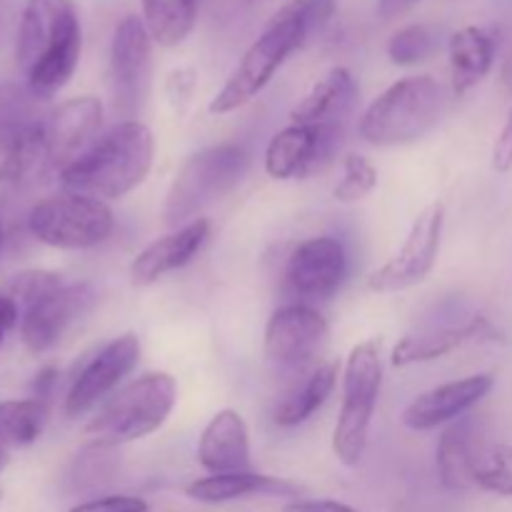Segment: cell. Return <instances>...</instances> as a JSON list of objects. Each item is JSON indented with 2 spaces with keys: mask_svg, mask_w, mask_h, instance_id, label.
Returning a JSON list of instances; mask_svg holds the SVG:
<instances>
[{
  "mask_svg": "<svg viewBox=\"0 0 512 512\" xmlns=\"http://www.w3.org/2000/svg\"><path fill=\"white\" fill-rule=\"evenodd\" d=\"M153 160V130L143 120H120L58 178L65 190L108 203L138 190L150 175Z\"/></svg>",
  "mask_w": 512,
  "mask_h": 512,
  "instance_id": "2",
  "label": "cell"
},
{
  "mask_svg": "<svg viewBox=\"0 0 512 512\" xmlns=\"http://www.w3.org/2000/svg\"><path fill=\"white\" fill-rule=\"evenodd\" d=\"M328 340V320L313 305L288 303L273 310L265 325V358L278 370H303Z\"/></svg>",
  "mask_w": 512,
  "mask_h": 512,
  "instance_id": "14",
  "label": "cell"
},
{
  "mask_svg": "<svg viewBox=\"0 0 512 512\" xmlns=\"http://www.w3.org/2000/svg\"><path fill=\"white\" fill-rule=\"evenodd\" d=\"M380 388H383L380 340L370 338L350 350L343 370V405L333 430V453L345 468H355L365 458Z\"/></svg>",
  "mask_w": 512,
  "mask_h": 512,
  "instance_id": "7",
  "label": "cell"
},
{
  "mask_svg": "<svg viewBox=\"0 0 512 512\" xmlns=\"http://www.w3.org/2000/svg\"><path fill=\"white\" fill-rule=\"evenodd\" d=\"M298 488L283 478H273V475L253 473H223V475H205V478L193 480L185 488V495L195 503L205 505H220L233 503V500L250 498V495H295Z\"/></svg>",
  "mask_w": 512,
  "mask_h": 512,
  "instance_id": "24",
  "label": "cell"
},
{
  "mask_svg": "<svg viewBox=\"0 0 512 512\" xmlns=\"http://www.w3.org/2000/svg\"><path fill=\"white\" fill-rule=\"evenodd\" d=\"M480 445L483 443L475 435L470 418H460L445 425L438 440V450H435V463H438L440 483L445 490L460 493L473 485V460Z\"/></svg>",
  "mask_w": 512,
  "mask_h": 512,
  "instance_id": "25",
  "label": "cell"
},
{
  "mask_svg": "<svg viewBox=\"0 0 512 512\" xmlns=\"http://www.w3.org/2000/svg\"><path fill=\"white\" fill-rule=\"evenodd\" d=\"M43 133L45 170H58L60 175L103 135V103L93 95L65 100L45 115Z\"/></svg>",
  "mask_w": 512,
  "mask_h": 512,
  "instance_id": "16",
  "label": "cell"
},
{
  "mask_svg": "<svg viewBox=\"0 0 512 512\" xmlns=\"http://www.w3.org/2000/svg\"><path fill=\"white\" fill-rule=\"evenodd\" d=\"M198 463L208 475L250 470V430L238 410L223 408L208 420L198 438Z\"/></svg>",
  "mask_w": 512,
  "mask_h": 512,
  "instance_id": "20",
  "label": "cell"
},
{
  "mask_svg": "<svg viewBox=\"0 0 512 512\" xmlns=\"http://www.w3.org/2000/svg\"><path fill=\"white\" fill-rule=\"evenodd\" d=\"M495 388V378L490 373H475L468 378L450 380V383L435 385L425 393L415 395L403 410V425L415 433H428L443 425L465 418L478 403H483Z\"/></svg>",
  "mask_w": 512,
  "mask_h": 512,
  "instance_id": "18",
  "label": "cell"
},
{
  "mask_svg": "<svg viewBox=\"0 0 512 512\" xmlns=\"http://www.w3.org/2000/svg\"><path fill=\"white\" fill-rule=\"evenodd\" d=\"M473 485L512 498V445H480L473 460Z\"/></svg>",
  "mask_w": 512,
  "mask_h": 512,
  "instance_id": "29",
  "label": "cell"
},
{
  "mask_svg": "<svg viewBox=\"0 0 512 512\" xmlns=\"http://www.w3.org/2000/svg\"><path fill=\"white\" fill-rule=\"evenodd\" d=\"M68 512H148V503L138 495H100L73 505Z\"/></svg>",
  "mask_w": 512,
  "mask_h": 512,
  "instance_id": "33",
  "label": "cell"
},
{
  "mask_svg": "<svg viewBox=\"0 0 512 512\" xmlns=\"http://www.w3.org/2000/svg\"><path fill=\"white\" fill-rule=\"evenodd\" d=\"M308 38L310 30L303 18L290 5H283L265 25L260 38L245 50L223 88L213 95L208 105L210 115H228L248 105L275 78L285 60L308 43Z\"/></svg>",
  "mask_w": 512,
  "mask_h": 512,
  "instance_id": "6",
  "label": "cell"
},
{
  "mask_svg": "<svg viewBox=\"0 0 512 512\" xmlns=\"http://www.w3.org/2000/svg\"><path fill=\"white\" fill-rule=\"evenodd\" d=\"M140 363V338L135 333H123L108 340L103 348L95 350L78 375L70 383L65 395V415L83 418L105 403L115 390H120L123 380L138 368Z\"/></svg>",
  "mask_w": 512,
  "mask_h": 512,
  "instance_id": "12",
  "label": "cell"
},
{
  "mask_svg": "<svg viewBox=\"0 0 512 512\" xmlns=\"http://www.w3.org/2000/svg\"><path fill=\"white\" fill-rule=\"evenodd\" d=\"M415 3H420V0H378V15L383 20H393L408 13Z\"/></svg>",
  "mask_w": 512,
  "mask_h": 512,
  "instance_id": "39",
  "label": "cell"
},
{
  "mask_svg": "<svg viewBox=\"0 0 512 512\" xmlns=\"http://www.w3.org/2000/svg\"><path fill=\"white\" fill-rule=\"evenodd\" d=\"M338 145V125L290 123L265 148V173L273 180H303L323 168Z\"/></svg>",
  "mask_w": 512,
  "mask_h": 512,
  "instance_id": "17",
  "label": "cell"
},
{
  "mask_svg": "<svg viewBox=\"0 0 512 512\" xmlns=\"http://www.w3.org/2000/svg\"><path fill=\"white\" fill-rule=\"evenodd\" d=\"M48 423V403L38 398L0 403V470L8 465L13 450L35 443Z\"/></svg>",
  "mask_w": 512,
  "mask_h": 512,
  "instance_id": "27",
  "label": "cell"
},
{
  "mask_svg": "<svg viewBox=\"0 0 512 512\" xmlns=\"http://www.w3.org/2000/svg\"><path fill=\"white\" fill-rule=\"evenodd\" d=\"M358 98V83L343 65H335L315 80L313 88L290 110V123L300 125H338V120L353 108Z\"/></svg>",
  "mask_w": 512,
  "mask_h": 512,
  "instance_id": "22",
  "label": "cell"
},
{
  "mask_svg": "<svg viewBox=\"0 0 512 512\" xmlns=\"http://www.w3.org/2000/svg\"><path fill=\"white\" fill-rule=\"evenodd\" d=\"M195 85H198V73L193 68H178L170 73L168 83H165V93H168V100L175 113H185V108L193 100Z\"/></svg>",
  "mask_w": 512,
  "mask_h": 512,
  "instance_id": "34",
  "label": "cell"
},
{
  "mask_svg": "<svg viewBox=\"0 0 512 512\" xmlns=\"http://www.w3.org/2000/svg\"><path fill=\"white\" fill-rule=\"evenodd\" d=\"M28 230L38 243L50 248L90 250L113 238L115 215L103 200L63 190L33 205Z\"/></svg>",
  "mask_w": 512,
  "mask_h": 512,
  "instance_id": "8",
  "label": "cell"
},
{
  "mask_svg": "<svg viewBox=\"0 0 512 512\" xmlns=\"http://www.w3.org/2000/svg\"><path fill=\"white\" fill-rule=\"evenodd\" d=\"M98 303L93 283H63L20 310V335L33 355L48 353Z\"/></svg>",
  "mask_w": 512,
  "mask_h": 512,
  "instance_id": "13",
  "label": "cell"
},
{
  "mask_svg": "<svg viewBox=\"0 0 512 512\" xmlns=\"http://www.w3.org/2000/svg\"><path fill=\"white\" fill-rule=\"evenodd\" d=\"M198 0H143V23L153 43L175 48L193 33Z\"/></svg>",
  "mask_w": 512,
  "mask_h": 512,
  "instance_id": "28",
  "label": "cell"
},
{
  "mask_svg": "<svg viewBox=\"0 0 512 512\" xmlns=\"http://www.w3.org/2000/svg\"><path fill=\"white\" fill-rule=\"evenodd\" d=\"M38 100L23 85L0 80V183L45 170V115Z\"/></svg>",
  "mask_w": 512,
  "mask_h": 512,
  "instance_id": "9",
  "label": "cell"
},
{
  "mask_svg": "<svg viewBox=\"0 0 512 512\" xmlns=\"http://www.w3.org/2000/svg\"><path fill=\"white\" fill-rule=\"evenodd\" d=\"M378 188V168L363 153H348L343 158V178L333 188L338 203H358Z\"/></svg>",
  "mask_w": 512,
  "mask_h": 512,
  "instance_id": "30",
  "label": "cell"
},
{
  "mask_svg": "<svg viewBox=\"0 0 512 512\" xmlns=\"http://www.w3.org/2000/svg\"><path fill=\"white\" fill-rule=\"evenodd\" d=\"M80 50L83 30L73 0H25L15 58L35 98H53L70 83Z\"/></svg>",
  "mask_w": 512,
  "mask_h": 512,
  "instance_id": "1",
  "label": "cell"
},
{
  "mask_svg": "<svg viewBox=\"0 0 512 512\" xmlns=\"http://www.w3.org/2000/svg\"><path fill=\"white\" fill-rule=\"evenodd\" d=\"M20 320V308L8 293H0V348H3L5 338H8L10 330L18 325Z\"/></svg>",
  "mask_w": 512,
  "mask_h": 512,
  "instance_id": "38",
  "label": "cell"
},
{
  "mask_svg": "<svg viewBox=\"0 0 512 512\" xmlns=\"http://www.w3.org/2000/svg\"><path fill=\"white\" fill-rule=\"evenodd\" d=\"M338 373L340 368L335 360L318 365L300 388H295L288 398L280 400L278 408L273 410V423L278 428H298V425L308 423L328 403L330 393H333L335 383H338Z\"/></svg>",
  "mask_w": 512,
  "mask_h": 512,
  "instance_id": "26",
  "label": "cell"
},
{
  "mask_svg": "<svg viewBox=\"0 0 512 512\" xmlns=\"http://www.w3.org/2000/svg\"><path fill=\"white\" fill-rule=\"evenodd\" d=\"M445 110L443 85L433 75H408L385 88L360 115V138L375 148H400L423 140Z\"/></svg>",
  "mask_w": 512,
  "mask_h": 512,
  "instance_id": "4",
  "label": "cell"
},
{
  "mask_svg": "<svg viewBox=\"0 0 512 512\" xmlns=\"http://www.w3.org/2000/svg\"><path fill=\"white\" fill-rule=\"evenodd\" d=\"M3 243H5V230H3V220H0V250H3Z\"/></svg>",
  "mask_w": 512,
  "mask_h": 512,
  "instance_id": "40",
  "label": "cell"
},
{
  "mask_svg": "<svg viewBox=\"0 0 512 512\" xmlns=\"http://www.w3.org/2000/svg\"><path fill=\"white\" fill-rule=\"evenodd\" d=\"M153 85V38L143 18L125 15L115 25L108 58V90L123 120H140Z\"/></svg>",
  "mask_w": 512,
  "mask_h": 512,
  "instance_id": "10",
  "label": "cell"
},
{
  "mask_svg": "<svg viewBox=\"0 0 512 512\" xmlns=\"http://www.w3.org/2000/svg\"><path fill=\"white\" fill-rule=\"evenodd\" d=\"M445 208L443 203H430L418 213L410 225L398 253L390 255L378 270L368 278V288L373 293H400L425 283L433 273L443 243Z\"/></svg>",
  "mask_w": 512,
  "mask_h": 512,
  "instance_id": "11",
  "label": "cell"
},
{
  "mask_svg": "<svg viewBox=\"0 0 512 512\" xmlns=\"http://www.w3.org/2000/svg\"><path fill=\"white\" fill-rule=\"evenodd\" d=\"M65 280L58 273H50V270H25V273L13 275V280L8 283L5 293L18 303V308L23 310L25 305H30L33 300L43 298L50 290L60 288Z\"/></svg>",
  "mask_w": 512,
  "mask_h": 512,
  "instance_id": "32",
  "label": "cell"
},
{
  "mask_svg": "<svg viewBox=\"0 0 512 512\" xmlns=\"http://www.w3.org/2000/svg\"><path fill=\"white\" fill-rule=\"evenodd\" d=\"M438 48V38L428 25H405L395 30L388 40V58L395 65H418L428 60Z\"/></svg>",
  "mask_w": 512,
  "mask_h": 512,
  "instance_id": "31",
  "label": "cell"
},
{
  "mask_svg": "<svg viewBox=\"0 0 512 512\" xmlns=\"http://www.w3.org/2000/svg\"><path fill=\"white\" fill-rule=\"evenodd\" d=\"M280 512H355L350 505L338 503V500H293L285 503Z\"/></svg>",
  "mask_w": 512,
  "mask_h": 512,
  "instance_id": "37",
  "label": "cell"
},
{
  "mask_svg": "<svg viewBox=\"0 0 512 512\" xmlns=\"http://www.w3.org/2000/svg\"><path fill=\"white\" fill-rule=\"evenodd\" d=\"M288 5L303 18L310 35H313L315 30H323L325 25L330 23V18L335 15V0H290Z\"/></svg>",
  "mask_w": 512,
  "mask_h": 512,
  "instance_id": "35",
  "label": "cell"
},
{
  "mask_svg": "<svg viewBox=\"0 0 512 512\" xmlns=\"http://www.w3.org/2000/svg\"><path fill=\"white\" fill-rule=\"evenodd\" d=\"M178 403V383L170 373H145L115 390L85 425L93 448H118L158 433Z\"/></svg>",
  "mask_w": 512,
  "mask_h": 512,
  "instance_id": "3",
  "label": "cell"
},
{
  "mask_svg": "<svg viewBox=\"0 0 512 512\" xmlns=\"http://www.w3.org/2000/svg\"><path fill=\"white\" fill-rule=\"evenodd\" d=\"M208 238V218H198L193 223L183 225V228H175L170 233L160 235V238L145 245L133 258V263H130V283L138 285V288H145V285L158 283L165 275L185 268L203 250Z\"/></svg>",
  "mask_w": 512,
  "mask_h": 512,
  "instance_id": "19",
  "label": "cell"
},
{
  "mask_svg": "<svg viewBox=\"0 0 512 512\" xmlns=\"http://www.w3.org/2000/svg\"><path fill=\"white\" fill-rule=\"evenodd\" d=\"M493 170L495 173H510L512 170V108L500 128L493 145Z\"/></svg>",
  "mask_w": 512,
  "mask_h": 512,
  "instance_id": "36",
  "label": "cell"
},
{
  "mask_svg": "<svg viewBox=\"0 0 512 512\" xmlns=\"http://www.w3.org/2000/svg\"><path fill=\"white\" fill-rule=\"evenodd\" d=\"M250 168L243 145L223 143L198 150L175 173L163 203V225L175 230L200 218L203 210L233 193Z\"/></svg>",
  "mask_w": 512,
  "mask_h": 512,
  "instance_id": "5",
  "label": "cell"
},
{
  "mask_svg": "<svg viewBox=\"0 0 512 512\" xmlns=\"http://www.w3.org/2000/svg\"><path fill=\"white\" fill-rule=\"evenodd\" d=\"M480 340H498V330L488 318L475 315L463 325H440V328H425L410 333L398 340L393 348L390 363L395 368H410V365L433 363L463 348L465 343H480Z\"/></svg>",
  "mask_w": 512,
  "mask_h": 512,
  "instance_id": "21",
  "label": "cell"
},
{
  "mask_svg": "<svg viewBox=\"0 0 512 512\" xmlns=\"http://www.w3.org/2000/svg\"><path fill=\"white\" fill-rule=\"evenodd\" d=\"M348 278V250L335 235H315L290 253L285 285L298 303L330 300Z\"/></svg>",
  "mask_w": 512,
  "mask_h": 512,
  "instance_id": "15",
  "label": "cell"
},
{
  "mask_svg": "<svg viewBox=\"0 0 512 512\" xmlns=\"http://www.w3.org/2000/svg\"><path fill=\"white\" fill-rule=\"evenodd\" d=\"M495 55H498V40L488 28L480 25H465L450 35L448 58H450V88L455 95H465L483 83L493 70Z\"/></svg>",
  "mask_w": 512,
  "mask_h": 512,
  "instance_id": "23",
  "label": "cell"
}]
</instances>
